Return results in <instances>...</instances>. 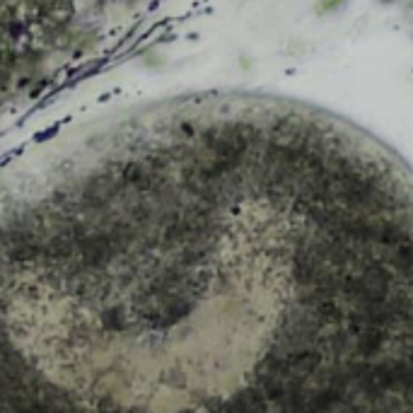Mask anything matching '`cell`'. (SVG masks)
Instances as JSON below:
<instances>
[{
    "label": "cell",
    "mask_w": 413,
    "mask_h": 413,
    "mask_svg": "<svg viewBox=\"0 0 413 413\" xmlns=\"http://www.w3.org/2000/svg\"><path fill=\"white\" fill-rule=\"evenodd\" d=\"M394 261L356 121L143 109L0 186V413H399Z\"/></svg>",
    "instance_id": "1"
}]
</instances>
